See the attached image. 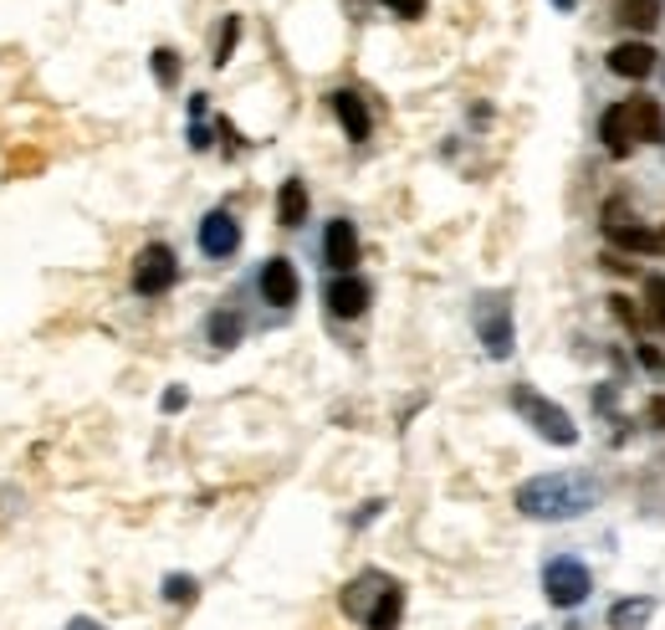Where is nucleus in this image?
I'll return each mask as SVG.
<instances>
[{
	"mask_svg": "<svg viewBox=\"0 0 665 630\" xmlns=\"http://www.w3.org/2000/svg\"><path fill=\"white\" fill-rule=\"evenodd\" d=\"M323 252H328V267H333V272H354V262H358V236H354V225H348V221H333V225H328Z\"/></svg>",
	"mask_w": 665,
	"mask_h": 630,
	"instance_id": "9d476101",
	"label": "nucleus"
},
{
	"mask_svg": "<svg viewBox=\"0 0 665 630\" xmlns=\"http://www.w3.org/2000/svg\"><path fill=\"white\" fill-rule=\"evenodd\" d=\"M328 308H333L339 318H358L364 308H369V287L358 283V277H348V272H343L339 283L328 287Z\"/></svg>",
	"mask_w": 665,
	"mask_h": 630,
	"instance_id": "ddd939ff",
	"label": "nucleus"
},
{
	"mask_svg": "<svg viewBox=\"0 0 665 630\" xmlns=\"http://www.w3.org/2000/svg\"><path fill=\"white\" fill-rule=\"evenodd\" d=\"M661 5H665V0H624L620 11H614V21L630 26V31H651L655 21H661Z\"/></svg>",
	"mask_w": 665,
	"mask_h": 630,
	"instance_id": "dca6fc26",
	"label": "nucleus"
},
{
	"mask_svg": "<svg viewBox=\"0 0 665 630\" xmlns=\"http://www.w3.org/2000/svg\"><path fill=\"white\" fill-rule=\"evenodd\" d=\"M476 329H481V344L502 360L512 349V318H507V298H481L476 302Z\"/></svg>",
	"mask_w": 665,
	"mask_h": 630,
	"instance_id": "423d86ee",
	"label": "nucleus"
},
{
	"mask_svg": "<svg viewBox=\"0 0 665 630\" xmlns=\"http://www.w3.org/2000/svg\"><path fill=\"white\" fill-rule=\"evenodd\" d=\"M262 298L271 302V308H292L297 302V272L287 256H271L262 267Z\"/></svg>",
	"mask_w": 665,
	"mask_h": 630,
	"instance_id": "0eeeda50",
	"label": "nucleus"
},
{
	"mask_svg": "<svg viewBox=\"0 0 665 630\" xmlns=\"http://www.w3.org/2000/svg\"><path fill=\"white\" fill-rule=\"evenodd\" d=\"M518 508L528 518H574V512L589 508V487L574 477H537L518 487Z\"/></svg>",
	"mask_w": 665,
	"mask_h": 630,
	"instance_id": "f03ea898",
	"label": "nucleus"
},
{
	"mask_svg": "<svg viewBox=\"0 0 665 630\" xmlns=\"http://www.w3.org/2000/svg\"><path fill=\"white\" fill-rule=\"evenodd\" d=\"M399 616H404V589L389 585L385 595L374 600V610H369V620H364V626H369V630H395Z\"/></svg>",
	"mask_w": 665,
	"mask_h": 630,
	"instance_id": "4468645a",
	"label": "nucleus"
},
{
	"mask_svg": "<svg viewBox=\"0 0 665 630\" xmlns=\"http://www.w3.org/2000/svg\"><path fill=\"white\" fill-rule=\"evenodd\" d=\"M655 252H665V225H661V231H655Z\"/></svg>",
	"mask_w": 665,
	"mask_h": 630,
	"instance_id": "393cba45",
	"label": "nucleus"
},
{
	"mask_svg": "<svg viewBox=\"0 0 665 630\" xmlns=\"http://www.w3.org/2000/svg\"><path fill=\"white\" fill-rule=\"evenodd\" d=\"M200 246L210 256H231L241 246V225L225 215V210H210L206 221H200Z\"/></svg>",
	"mask_w": 665,
	"mask_h": 630,
	"instance_id": "6e6552de",
	"label": "nucleus"
},
{
	"mask_svg": "<svg viewBox=\"0 0 665 630\" xmlns=\"http://www.w3.org/2000/svg\"><path fill=\"white\" fill-rule=\"evenodd\" d=\"M651 420H655V425H665V400H651Z\"/></svg>",
	"mask_w": 665,
	"mask_h": 630,
	"instance_id": "b1692460",
	"label": "nucleus"
},
{
	"mask_svg": "<svg viewBox=\"0 0 665 630\" xmlns=\"http://www.w3.org/2000/svg\"><path fill=\"white\" fill-rule=\"evenodd\" d=\"M333 113H339V123L343 129H348V139H354V144H364V139H369V108H364V98H358L354 88H343V92H333Z\"/></svg>",
	"mask_w": 665,
	"mask_h": 630,
	"instance_id": "9b49d317",
	"label": "nucleus"
},
{
	"mask_svg": "<svg viewBox=\"0 0 665 630\" xmlns=\"http://www.w3.org/2000/svg\"><path fill=\"white\" fill-rule=\"evenodd\" d=\"M609 67L620 77H651L655 73V46L645 42H620L614 52H609Z\"/></svg>",
	"mask_w": 665,
	"mask_h": 630,
	"instance_id": "f8f14e48",
	"label": "nucleus"
},
{
	"mask_svg": "<svg viewBox=\"0 0 665 630\" xmlns=\"http://www.w3.org/2000/svg\"><path fill=\"white\" fill-rule=\"evenodd\" d=\"M389 11H399V15H425V0H389Z\"/></svg>",
	"mask_w": 665,
	"mask_h": 630,
	"instance_id": "5701e85b",
	"label": "nucleus"
},
{
	"mask_svg": "<svg viewBox=\"0 0 665 630\" xmlns=\"http://www.w3.org/2000/svg\"><path fill=\"white\" fill-rule=\"evenodd\" d=\"M175 277H179V262H175V252L169 246H144L138 252V262H133V287L144 292V298H159V292H169L175 287Z\"/></svg>",
	"mask_w": 665,
	"mask_h": 630,
	"instance_id": "39448f33",
	"label": "nucleus"
},
{
	"mask_svg": "<svg viewBox=\"0 0 665 630\" xmlns=\"http://www.w3.org/2000/svg\"><path fill=\"white\" fill-rule=\"evenodd\" d=\"M635 139L640 144H661L665 139V113L655 98H630V103L605 113V144L614 159H624V154L635 150Z\"/></svg>",
	"mask_w": 665,
	"mask_h": 630,
	"instance_id": "f257e3e1",
	"label": "nucleus"
},
{
	"mask_svg": "<svg viewBox=\"0 0 665 630\" xmlns=\"http://www.w3.org/2000/svg\"><path fill=\"white\" fill-rule=\"evenodd\" d=\"M164 595H169L175 605L195 600V579H185V574H169V579H164Z\"/></svg>",
	"mask_w": 665,
	"mask_h": 630,
	"instance_id": "4be33fe9",
	"label": "nucleus"
},
{
	"mask_svg": "<svg viewBox=\"0 0 665 630\" xmlns=\"http://www.w3.org/2000/svg\"><path fill=\"white\" fill-rule=\"evenodd\" d=\"M389 585H395V579H385V574H358L354 585L343 589V610H348L354 620H369V610H374L369 600H379Z\"/></svg>",
	"mask_w": 665,
	"mask_h": 630,
	"instance_id": "1a4fd4ad",
	"label": "nucleus"
},
{
	"mask_svg": "<svg viewBox=\"0 0 665 630\" xmlns=\"http://www.w3.org/2000/svg\"><path fill=\"white\" fill-rule=\"evenodd\" d=\"M154 77H159L164 88H175V82H179V57L169 52V46H159V52H154Z\"/></svg>",
	"mask_w": 665,
	"mask_h": 630,
	"instance_id": "aec40b11",
	"label": "nucleus"
},
{
	"mask_svg": "<svg viewBox=\"0 0 665 630\" xmlns=\"http://www.w3.org/2000/svg\"><path fill=\"white\" fill-rule=\"evenodd\" d=\"M512 406H518L522 416H528L532 425H537V435H547V441H558V446H574V441H578L574 420L563 416V410L553 406V400H543L537 390H528V385H518V390H512Z\"/></svg>",
	"mask_w": 665,
	"mask_h": 630,
	"instance_id": "7ed1b4c3",
	"label": "nucleus"
},
{
	"mask_svg": "<svg viewBox=\"0 0 665 630\" xmlns=\"http://www.w3.org/2000/svg\"><path fill=\"white\" fill-rule=\"evenodd\" d=\"M277 221H281V225H302V221H308V190H302V180H287V185H281Z\"/></svg>",
	"mask_w": 665,
	"mask_h": 630,
	"instance_id": "2eb2a0df",
	"label": "nucleus"
},
{
	"mask_svg": "<svg viewBox=\"0 0 665 630\" xmlns=\"http://www.w3.org/2000/svg\"><path fill=\"white\" fill-rule=\"evenodd\" d=\"M236 36H241V21L231 15V21H225V31H221V46H215V67H225V62H231V52H236Z\"/></svg>",
	"mask_w": 665,
	"mask_h": 630,
	"instance_id": "412c9836",
	"label": "nucleus"
},
{
	"mask_svg": "<svg viewBox=\"0 0 665 630\" xmlns=\"http://www.w3.org/2000/svg\"><path fill=\"white\" fill-rule=\"evenodd\" d=\"M645 298H651V302H645L651 323L665 333V277H645Z\"/></svg>",
	"mask_w": 665,
	"mask_h": 630,
	"instance_id": "a211bd4d",
	"label": "nucleus"
},
{
	"mask_svg": "<svg viewBox=\"0 0 665 630\" xmlns=\"http://www.w3.org/2000/svg\"><path fill=\"white\" fill-rule=\"evenodd\" d=\"M651 610H655L651 600H624V605L609 610V626H614V630H640L645 620H651Z\"/></svg>",
	"mask_w": 665,
	"mask_h": 630,
	"instance_id": "f3484780",
	"label": "nucleus"
},
{
	"mask_svg": "<svg viewBox=\"0 0 665 630\" xmlns=\"http://www.w3.org/2000/svg\"><path fill=\"white\" fill-rule=\"evenodd\" d=\"M543 589H547V600H553V605L574 610V605L589 600L594 579H589V570H584L578 559H553V564L543 570Z\"/></svg>",
	"mask_w": 665,
	"mask_h": 630,
	"instance_id": "20e7f679",
	"label": "nucleus"
},
{
	"mask_svg": "<svg viewBox=\"0 0 665 630\" xmlns=\"http://www.w3.org/2000/svg\"><path fill=\"white\" fill-rule=\"evenodd\" d=\"M210 339H215L221 349H231L241 339V318L236 313H215V318H210Z\"/></svg>",
	"mask_w": 665,
	"mask_h": 630,
	"instance_id": "6ab92c4d",
	"label": "nucleus"
}]
</instances>
